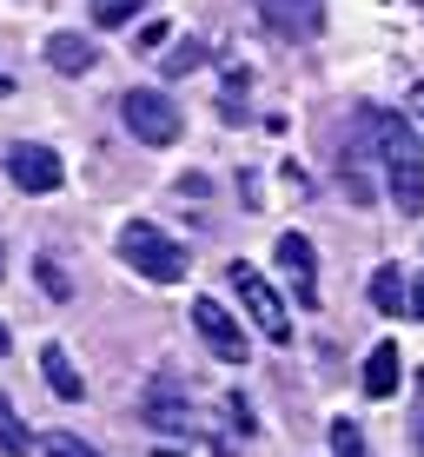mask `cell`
Masks as SVG:
<instances>
[{"label":"cell","instance_id":"cell-1","mask_svg":"<svg viewBox=\"0 0 424 457\" xmlns=\"http://www.w3.org/2000/svg\"><path fill=\"white\" fill-rule=\"evenodd\" d=\"M358 126H365L371 153L385 160V193H391V206H398L404 219H418V212H424V133H418L404 113H385V106H365Z\"/></svg>","mask_w":424,"mask_h":457},{"label":"cell","instance_id":"cell-2","mask_svg":"<svg viewBox=\"0 0 424 457\" xmlns=\"http://www.w3.org/2000/svg\"><path fill=\"white\" fill-rule=\"evenodd\" d=\"M120 259H127L139 278H153V286H179V278H186V252H179V239H166L153 219H133V226H120Z\"/></svg>","mask_w":424,"mask_h":457},{"label":"cell","instance_id":"cell-3","mask_svg":"<svg viewBox=\"0 0 424 457\" xmlns=\"http://www.w3.org/2000/svg\"><path fill=\"white\" fill-rule=\"evenodd\" d=\"M120 120H127V133L139 139V146H172L179 139V106H172V93L160 87H133V93H120Z\"/></svg>","mask_w":424,"mask_h":457},{"label":"cell","instance_id":"cell-4","mask_svg":"<svg viewBox=\"0 0 424 457\" xmlns=\"http://www.w3.org/2000/svg\"><path fill=\"white\" fill-rule=\"evenodd\" d=\"M226 286L239 292L245 319H253V325H259V332L272 338V345H286V338H292V312H286V298H279L272 286H265V272H253L245 259H232V265H226Z\"/></svg>","mask_w":424,"mask_h":457},{"label":"cell","instance_id":"cell-5","mask_svg":"<svg viewBox=\"0 0 424 457\" xmlns=\"http://www.w3.org/2000/svg\"><path fill=\"white\" fill-rule=\"evenodd\" d=\"M193 332L206 338L212 358H226V365H245V325L232 319V305H219V298H193Z\"/></svg>","mask_w":424,"mask_h":457},{"label":"cell","instance_id":"cell-6","mask_svg":"<svg viewBox=\"0 0 424 457\" xmlns=\"http://www.w3.org/2000/svg\"><path fill=\"white\" fill-rule=\"evenodd\" d=\"M279 272H286V286H292V305H319V252H312L305 232H279Z\"/></svg>","mask_w":424,"mask_h":457},{"label":"cell","instance_id":"cell-7","mask_svg":"<svg viewBox=\"0 0 424 457\" xmlns=\"http://www.w3.org/2000/svg\"><path fill=\"white\" fill-rule=\"evenodd\" d=\"M7 179L21 186V193H60L67 166H60L54 146H34V139H21V146H7Z\"/></svg>","mask_w":424,"mask_h":457},{"label":"cell","instance_id":"cell-8","mask_svg":"<svg viewBox=\"0 0 424 457\" xmlns=\"http://www.w3.org/2000/svg\"><path fill=\"white\" fill-rule=\"evenodd\" d=\"M259 21L279 40H319L325 34V0H259Z\"/></svg>","mask_w":424,"mask_h":457},{"label":"cell","instance_id":"cell-9","mask_svg":"<svg viewBox=\"0 0 424 457\" xmlns=\"http://www.w3.org/2000/svg\"><path fill=\"white\" fill-rule=\"evenodd\" d=\"M139 418H146L153 431H193V411H186V398L172 385H153L146 398H139Z\"/></svg>","mask_w":424,"mask_h":457},{"label":"cell","instance_id":"cell-10","mask_svg":"<svg viewBox=\"0 0 424 457\" xmlns=\"http://www.w3.org/2000/svg\"><path fill=\"white\" fill-rule=\"evenodd\" d=\"M40 371H46V385H54V398H60V404H80V398H87V378L73 371L67 345H46V352H40Z\"/></svg>","mask_w":424,"mask_h":457},{"label":"cell","instance_id":"cell-11","mask_svg":"<svg viewBox=\"0 0 424 457\" xmlns=\"http://www.w3.org/2000/svg\"><path fill=\"white\" fill-rule=\"evenodd\" d=\"M398 345H371L365 352V398H391L398 391V378H404V365H398Z\"/></svg>","mask_w":424,"mask_h":457},{"label":"cell","instance_id":"cell-12","mask_svg":"<svg viewBox=\"0 0 424 457\" xmlns=\"http://www.w3.org/2000/svg\"><path fill=\"white\" fill-rule=\"evenodd\" d=\"M93 60H100V54H93L87 34H54V40H46V67H54V73H93Z\"/></svg>","mask_w":424,"mask_h":457},{"label":"cell","instance_id":"cell-13","mask_svg":"<svg viewBox=\"0 0 424 457\" xmlns=\"http://www.w3.org/2000/svg\"><path fill=\"white\" fill-rule=\"evenodd\" d=\"M404 298H412L404 272H398V265H378V272H371V305H378V312H404Z\"/></svg>","mask_w":424,"mask_h":457},{"label":"cell","instance_id":"cell-14","mask_svg":"<svg viewBox=\"0 0 424 457\" xmlns=\"http://www.w3.org/2000/svg\"><path fill=\"white\" fill-rule=\"evenodd\" d=\"M0 451L7 457H34V431L21 424V411H13L7 398H0Z\"/></svg>","mask_w":424,"mask_h":457},{"label":"cell","instance_id":"cell-15","mask_svg":"<svg viewBox=\"0 0 424 457\" xmlns=\"http://www.w3.org/2000/svg\"><path fill=\"white\" fill-rule=\"evenodd\" d=\"M245 87H253V73L232 67L226 73V93H219V113H226V120H245Z\"/></svg>","mask_w":424,"mask_h":457},{"label":"cell","instance_id":"cell-16","mask_svg":"<svg viewBox=\"0 0 424 457\" xmlns=\"http://www.w3.org/2000/svg\"><path fill=\"white\" fill-rule=\"evenodd\" d=\"M206 60H212V46H206V40H186V46H172V54H166V73H172V80H179V73L206 67Z\"/></svg>","mask_w":424,"mask_h":457},{"label":"cell","instance_id":"cell-17","mask_svg":"<svg viewBox=\"0 0 424 457\" xmlns=\"http://www.w3.org/2000/svg\"><path fill=\"white\" fill-rule=\"evenodd\" d=\"M40 457H100V451H93L87 437H73V431H46L40 437Z\"/></svg>","mask_w":424,"mask_h":457},{"label":"cell","instance_id":"cell-18","mask_svg":"<svg viewBox=\"0 0 424 457\" xmlns=\"http://www.w3.org/2000/svg\"><path fill=\"white\" fill-rule=\"evenodd\" d=\"M146 0H93V27H127Z\"/></svg>","mask_w":424,"mask_h":457},{"label":"cell","instance_id":"cell-19","mask_svg":"<svg viewBox=\"0 0 424 457\" xmlns=\"http://www.w3.org/2000/svg\"><path fill=\"white\" fill-rule=\"evenodd\" d=\"M332 457H371V451H365V431H358L352 418L332 424Z\"/></svg>","mask_w":424,"mask_h":457},{"label":"cell","instance_id":"cell-20","mask_svg":"<svg viewBox=\"0 0 424 457\" xmlns=\"http://www.w3.org/2000/svg\"><path fill=\"white\" fill-rule=\"evenodd\" d=\"M160 40H166V21H153V27H139V46H146V54H160Z\"/></svg>","mask_w":424,"mask_h":457},{"label":"cell","instance_id":"cell-21","mask_svg":"<svg viewBox=\"0 0 424 457\" xmlns=\"http://www.w3.org/2000/svg\"><path fill=\"white\" fill-rule=\"evenodd\" d=\"M404 312H412V319H424V278L412 286V298H404Z\"/></svg>","mask_w":424,"mask_h":457},{"label":"cell","instance_id":"cell-22","mask_svg":"<svg viewBox=\"0 0 424 457\" xmlns=\"http://www.w3.org/2000/svg\"><path fill=\"white\" fill-rule=\"evenodd\" d=\"M418 457H424V411H418Z\"/></svg>","mask_w":424,"mask_h":457},{"label":"cell","instance_id":"cell-23","mask_svg":"<svg viewBox=\"0 0 424 457\" xmlns=\"http://www.w3.org/2000/svg\"><path fill=\"white\" fill-rule=\"evenodd\" d=\"M0 93H13V80H7V73H0Z\"/></svg>","mask_w":424,"mask_h":457},{"label":"cell","instance_id":"cell-24","mask_svg":"<svg viewBox=\"0 0 424 457\" xmlns=\"http://www.w3.org/2000/svg\"><path fill=\"white\" fill-rule=\"evenodd\" d=\"M418 120H424V87H418Z\"/></svg>","mask_w":424,"mask_h":457},{"label":"cell","instance_id":"cell-25","mask_svg":"<svg viewBox=\"0 0 424 457\" xmlns=\"http://www.w3.org/2000/svg\"><path fill=\"white\" fill-rule=\"evenodd\" d=\"M0 352H7V325H0Z\"/></svg>","mask_w":424,"mask_h":457}]
</instances>
